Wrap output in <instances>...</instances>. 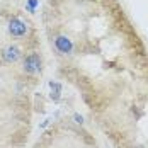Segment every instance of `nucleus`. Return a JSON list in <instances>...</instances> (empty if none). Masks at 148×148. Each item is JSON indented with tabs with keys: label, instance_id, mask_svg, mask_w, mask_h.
Returning <instances> with one entry per match:
<instances>
[{
	"label": "nucleus",
	"instance_id": "1",
	"mask_svg": "<svg viewBox=\"0 0 148 148\" xmlns=\"http://www.w3.org/2000/svg\"><path fill=\"white\" fill-rule=\"evenodd\" d=\"M26 31H27V26H26L21 19H10V21H9V32H10L14 38L24 36Z\"/></svg>",
	"mask_w": 148,
	"mask_h": 148
},
{
	"label": "nucleus",
	"instance_id": "2",
	"mask_svg": "<svg viewBox=\"0 0 148 148\" xmlns=\"http://www.w3.org/2000/svg\"><path fill=\"white\" fill-rule=\"evenodd\" d=\"M39 66H41V60L36 53L26 56V60H24V72L26 73H36L39 70Z\"/></svg>",
	"mask_w": 148,
	"mask_h": 148
},
{
	"label": "nucleus",
	"instance_id": "3",
	"mask_svg": "<svg viewBox=\"0 0 148 148\" xmlns=\"http://www.w3.org/2000/svg\"><path fill=\"white\" fill-rule=\"evenodd\" d=\"M19 58H21V49H19L17 46H9V48H5V51H3V60H5L7 63H15Z\"/></svg>",
	"mask_w": 148,
	"mask_h": 148
},
{
	"label": "nucleus",
	"instance_id": "4",
	"mask_svg": "<svg viewBox=\"0 0 148 148\" xmlns=\"http://www.w3.org/2000/svg\"><path fill=\"white\" fill-rule=\"evenodd\" d=\"M55 46L58 48V51H61V53H70L72 51V41L66 36H58L55 39Z\"/></svg>",
	"mask_w": 148,
	"mask_h": 148
},
{
	"label": "nucleus",
	"instance_id": "5",
	"mask_svg": "<svg viewBox=\"0 0 148 148\" xmlns=\"http://www.w3.org/2000/svg\"><path fill=\"white\" fill-rule=\"evenodd\" d=\"M49 89H51V99L58 101L60 99V92H61V85L58 82H49Z\"/></svg>",
	"mask_w": 148,
	"mask_h": 148
},
{
	"label": "nucleus",
	"instance_id": "6",
	"mask_svg": "<svg viewBox=\"0 0 148 148\" xmlns=\"http://www.w3.org/2000/svg\"><path fill=\"white\" fill-rule=\"evenodd\" d=\"M38 5H39V2H38V0H27V5H26V9H27L29 12H34Z\"/></svg>",
	"mask_w": 148,
	"mask_h": 148
},
{
	"label": "nucleus",
	"instance_id": "7",
	"mask_svg": "<svg viewBox=\"0 0 148 148\" xmlns=\"http://www.w3.org/2000/svg\"><path fill=\"white\" fill-rule=\"evenodd\" d=\"M75 123L82 124V123H84V118H82V116H78V114H75Z\"/></svg>",
	"mask_w": 148,
	"mask_h": 148
}]
</instances>
